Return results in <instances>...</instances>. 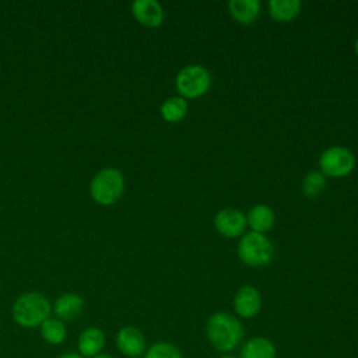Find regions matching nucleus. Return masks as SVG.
<instances>
[{
  "mask_svg": "<svg viewBox=\"0 0 358 358\" xmlns=\"http://www.w3.org/2000/svg\"><path fill=\"white\" fill-rule=\"evenodd\" d=\"M206 334L217 351L231 352L243 338V326L235 316L227 312H215L207 319Z\"/></svg>",
  "mask_w": 358,
  "mask_h": 358,
  "instance_id": "nucleus-1",
  "label": "nucleus"
},
{
  "mask_svg": "<svg viewBox=\"0 0 358 358\" xmlns=\"http://www.w3.org/2000/svg\"><path fill=\"white\" fill-rule=\"evenodd\" d=\"M52 313V303L42 292L28 291L21 294L11 306V316L21 327L41 326Z\"/></svg>",
  "mask_w": 358,
  "mask_h": 358,
  "instance_id": "nucleus-2",
  "label": "nucleus"
},
{
  "mask_svg": "<svg viewBox=\"0 0 358 358\" xmlns=\"http://www.w3.org/2000/svg\"><path fill=\"white\" fill-rule=\"evenodd\" d=\"M126 182L123 173L115 166L99 169L90 182L91 199L103 207L115 204L124 193Z\"/></svg>",
  "mask_w": 358,
  "mask_h": 358,
  "instance_id": "nucleus-3",
  "label": "nucleus"
},
{
  "mask_svg": "<svg viewBox=\"0 0 358 358\" xmlns=\"http://www.w3.org/2000/svg\"><path fill=\"white\" fill-rule=\"evenodd\" d=\"M273 245L264 234L248 232L243 235L238 243L239 259L252 267L266 266L273 259Z\"/></svg>",
  "mask_w": 358,
  "mask_h": 358,
  "instance_id": "nucleus-4",
  "label": "nucleus"
},
{
  "mask_svg": "<svg viewBox=\"0 0 358 358\" xmlns=\"http://www.w3.org/2000/svg\"><path fill=\"white\" fill-rule=\"evenodd\" d=\"M176 90L182 98H199L211 85L210 71L200 64H190L182 69L175 80Z\"/></svg>",
  "mask_w": 358,
  "mask_h": 358,
  "instance_id": "nucleus-5",
  "label": "nucleus"
},
{
  "mask_svg": "<svg viewBox=\"0 0 358 358\" xmlns=\"http://www.w3.org/2000/svg\"><path fill=\"white\" fill-rule=\"evenodd\" d=\"M319 166L323 175L330 178H341L354 169L355 157L348 148L334 145L322 152L319 158Z\"/></svg>",
  "mask_w": 358,
  "mask_h": 358,
  "instance_id": "nucleus-6",
  "label": "nucleus"
},
{
  "mask_svg": "<svg viewBox=\"0 0 358 358\" xmlns=\"http://www.w3.org/2000/svg\"><path fill=\"white\" fill-rule=\"evenodd\" d=\"M234 309L238 316L243 319H252L257 316L262 309V295L253 285L241 287L234 298Z\"/></svg>",
  "mask_w": 358,
  "mask_h": 358,
  "instance_id": "nucleus-7",
  "label": "nucleus"
},
{
  "mask_svg": "<svg viewBox=\"0 0 358 358\" xmlns=\"http://www.w3.org/2000/svg\"><path fill=\"white\" fill-rule=\"evenodd\" d=\"M116 345L117 350L129 358L141 357L145 351V337L140 329L134 326H124L119 329L116 334Z\"/></svg>",
  "mask_w": 358,
  "mask_h": 358,
  "instance_id": "nucleus-8",
  "label": "nucleus"
},
{
  "mask_svg": "<svg viewBox=\"0 0 358 358\" xmlns=\"http://www.w3.org/2000/svg\"><path fill=\"white\" fill-rule=\"evenodd\" d=\"M131 14L138 24L147 28H157L164 22L165 13L157 0H134Z\"/></svg>",
  "mask_w": 358,
  "mask_h": 358,
  "instance_id": "nucleus-9",
  "label": "nucleus"
},
{
  "mask_svg": "<svg viewBox=\"0 0 358 358\" xmlns=\"http://www.w3.org/2000/svg\"><path fill=\"white\" fill-rule=\"evenodd\" d=\"M214 227L222 236L236 238L246 227V217L236 208H224L217 213Z\"/></svg>",
  "mask_w": 358,
  "mask_h": 358,
  "instance_id": "nucleus-10",
  "label": "nucleus"
},
{
  "mask_svg": "<svg viewBox=\"0 0 358 358\" xmlns=\"http://www.w3.org/2000/svg\"><path fill=\"white\" fill-rule=\"evenodd\" d=\"M84 310V298L76 292H64L56 298L52 305L55 317L62 322H73L81 316Z\"/></svg>",
  "mask_w": 358,
  "mask_h": 358,
  "instance_id": "nucleus-11",
  "label": "nucleus"
},
{
  "mask_svg": "<svg viewBox=\"0 0 358 358\" xmlns=\"http://www.w3.org/2000/svg\"><path fill=\"white\" fill-rule=\"evenodd\" d=\"M106 337L105 333L95 326H90L84 329L78 336V352L81 357H90L94 358L95 355L101 354L103 345H105Z\"/></svg>",
  "mask_w": 358,
  "mask_h": 358,
  "instance_id": "nucleus-12",
  "label": "nucleus"
},
{
  "mask_svg": "<svg viewBox=\"0 0 358 358\" xmlns=\"http://www.w3.org/2000/svg\"><path fill=\"white\" fill-rule=\"evenodd\" d=\"M275 354L277 348L270 338L256 336L242 344L239 358H275Z\"/></svg>",
  "mask_w": 358,
  "mask_h": 358,
  "instance_id": "nucleus-13",
  "label": "nucleus"
},
{
  "mask_svg": "<svg viewBox=\"0 0 358 358\" xmlns=\"http://www.w3.org/2000/svg\"><path fill=\"white\" fill-rule=\"evenodd\" d=\"M274 221H275L274 213L266 204H257L252 207L246 215V224L250 227L252 232H257V234H264L270 231L274 225Z\"/></svg>",
  "mask_w": 358,
  "mask_h": 358,
  "instance_id": "nucleus-14",
  "label": "nucleus"
},
{
  "mask_svg": "<svg viewBox=\"0 0 358 358\" xmlns=\"http://www.w3.org/2000/svg\"><path fill=\"white\" fill-rule=\"evenodd\" d=\"M229 14L235 21L249 25L256 21L260 14V1L257 0H231L228 3Z\"/></svg>",
  "mask_w": 358,
  "mask_h": 358,
  "instance_id": "nucleus-15",
  "label": "nucleus"
},
{
  "mask_svg": "<svg viewBox=\"0 0 358 358\" xmlns=\"http://www.w3.org/2000/svg\"><path fill=\"white\" fill-rule=\"evenodd\" d=\"M302 3L299 0H270L268 13L280 22H289L299 14Z\"/></svg>",
  "mask_w": 358,
  "mask_h": 358,
  "instance_id": "nucleus-16",
  "label": "nucleus"
},
{
  "mask_svg": "<svg viewBox=\"0 0 358 358\" xmlns=\"http://www.w3.org/2000/svg\"><path fill=\"white\" fill-rule=\"evenodd\" d=\"M39 327H41L42 338L52 345L62 344L67 337L66 324L57 317H52V316L48 317Z\"/></svg>",
  "mask_w": 358,
  "mask_h": 358,
  "instance_id": "nucleus-17",
  "label": "nucleus"
},
{
  "mask_svg": "<svg viewBox=\"0 0 358 358\" xmlns=\"http://www.w3.org/2000/svg\"><path fill=\"white\" fill-rule=\"evenodd\" d=\"M187 102L182 96H171L161 105V116L168 123H176L186 116Z\"/></svg>",
  "mask_w": 358,
  "mask_h": 358,
  "instance_id": "nucleus-18",
  "label": "nucleus"
},
{
  "mask_svg": "<svg viewBox=\"0 0 358 358\" xmlns=\"http://www.w3.org/2000/svg\"><path fill=\"white\" fill-rule=\"evenodd\" d=\"M144 358H183L182 351L169 341H157L145 352Z\"/></svg>",
  "mask_w": 358,
  "mask_h": 358,
  "instance_id": "nucleus-19",
  "label": "nucleus"
},
{
  "mask_svg": "<svg viewBox=\"0 0 358 358\" xmlns=\"http://www.w3.org/2000/svg\"><path fill=\"white\" fill-rule=\"evenodd\" d=\"M326 187V176L322 172L312 171L309 172L302 182V190L306 196L315 197L320 194Z\"/></svg>",
  "mask_w": 358,
  "mask_h": 358,
  "instance_id": "nucleus-20",
  "label": "nucleus"
},
{
  "mask_svg": "<svg viewBox=\"0 0 358 358\" xmlns=\"http://www.w3.org/2000/svg\"><path fill=\"white\" fill-rule=\"evenodd\" d=\"M57 358H84V357H81L78 352H66Z\"/></svg>",
  "mask_w": 358,
  "mask_h": 358,
  "instance_id": "nucleus-21",
  "label": "nucleus"
},
{
  "mask_svg": "<svg viewBox=\"0 0 358 358\" xmlns=\"http://www.w3.org/2000/svg\"><path fill=\"white\" fill-rule=\"evenodd\" d=\"M94 358H115V357H112V355H109V354H98V355H95Z\"/></svg>",
  "mask_w": 358,
  "mask_h": 358,
  "instance_id": "nucleus-22",
  "label": "nucleus"
},
{
  "mask_svg": "<svg viewBox=\"0 0 358 358\" xmlns=\"http://www.w3.org/2000/svg\"><path fill=\"white\" fill-rule=\"evenodd\" d=\"M354 50H355V53H357V56H358V39H357L355 43H354Z\"/></svg>",
  "mask_w": 358,
  "mask_h": 358,
  "instance_id": "nucleus-23",
  "label": "nucleus"
},
{
  "mask_svg": "<svg viewBox=\"0 0 358 358\" xmlns=\"http://www.w3.org/2000/svg\"><path fill=\"white\" fill-rule=\"evenodd\" d=\"M221 358H238V357H234V355H231V354H225V355H222Z\"/></svg>",
  "mask_w": 358,
  "mask_h": 358,
  "instance_id": "nucleus-24",
  "label": "nucleus"
},
{
  "mask_svg": "<svg viewBox=\"0 0 358 358\" xmlns=\"http://www.w3.org/2000/svg\"><path fill=\"white\" fill-rule=\"evenodd\" d=\"M136 358H144V357H136Z\"/></svg>",
  "mask_w": 358,
  "mask_h": 358,
  "instance_id": "nucleus-25",
  "label": "nucleus"
}]
</instances>
